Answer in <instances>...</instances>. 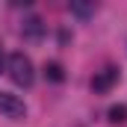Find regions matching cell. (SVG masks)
Masks as SVG:
<instances>
[{"label": "cell", "instance_id": "1", "mask_svg": "<svg viewBox=\"0 0 127 127\" xmlns=\"http://www.w3.org/2000/svg\"><path fill=\"white\" fill-rule=\"evenodd\" d=\"M6 71H9L12 83H15V86H24V89H30V86H32V80H35L32 59L24 53V50H15V53H9V59H6Z\"/></svg>", "mask_w": 127, "mask_h": 127}, {"label": "cell", "instance_id": "7", "mask_svg": "<svg viewBox=\"0 0 127 127\" xmlns=\"http://www.w3.org/2000/svg\"><path fill=\"white\" fill-rule=\"evenodd\" d=\"M71 12H77L80 18H89L95 12V6H89V3H71Z\"/></svg>", "mask_w": 127, "mask_h": 127}, {"label": "cell", "instance_id": "6", "mask_svg": "<svg viewBox=\"0 0 127 127\" xmlns=\"http://www.w3.org/2000/svg\"><path fill=\"white\" fill-rule=\"evenodd\" d=\"M106 115H109L112 124H124V121H127V106H124V103H115V106H109Z\"/></svg>", "mask_w": 127, "mask_h": 127}, {"label": "cell", "instance_id": "5", "mask_svg": "<svg viewBox=\"0 0 127 127\" xmlns=\"http://www.w3.org/2000/svg\"><path fill=\"white\" fill-rule=\"evenodd\" d=\"M44 77H47L50 83H62L65 80V68L59 62H44Z\"/></svg>", "mask_w": 127, "mask_h": 127}, {"label": "cell", "instance_id": "8", "mask_svg": "<svg viewBox=\"0 0 127 127\" xmlns=\"http://www.w3.org/2000/svg\"><path fill=\"white\" fill-rule=\"evenodd\" d=\"M0 65H3V50H0Z\"/></svg>", "mask_w": 127, "mask_h": 127}, {"label": "cell", "instance_id": "4", "mask_svg": "<svg viewBox=\"0 0 127 127\" xmlns=\"http://www.w3.org/2000/svg\"><path fill=\"white\" fill-rule=\"evenodd\" d=\"M21 32H24V38H41V32H44V24H41V18H35V15H30L27 21H24V27H21Z\"/></svg>", "mask_w": 127, "mask_h": 127}, {"label": "cell", "instance_id": "2", "mask_svg": "<svg viewBox=\"0 0 127 127\" xmlns=\"http://www.w3.org/2000/svg\"><path fill=\"white\" fill-rule=\"evenodd\" d=\"M0 112L12 121H21V118H27V103L12 92H0Z\"/></svg>", "mask_w": 127, "mask_h": 127}, {"label": "cell", "instance_id": "3", "mask_svg": "<svg viewBox=\"0 0 127 127\" xmlns=\"http://www.w3.org/2000/svg\"><path fill=\"white\" fill-rule=\"evenodd\" d=\"M115 83H118V68H112V65H106L103 71H97L95 77H92V89H95L97 95H106Z\"/></svg>", "mask_w": 127, "mask_h": 127}]
</instances>
